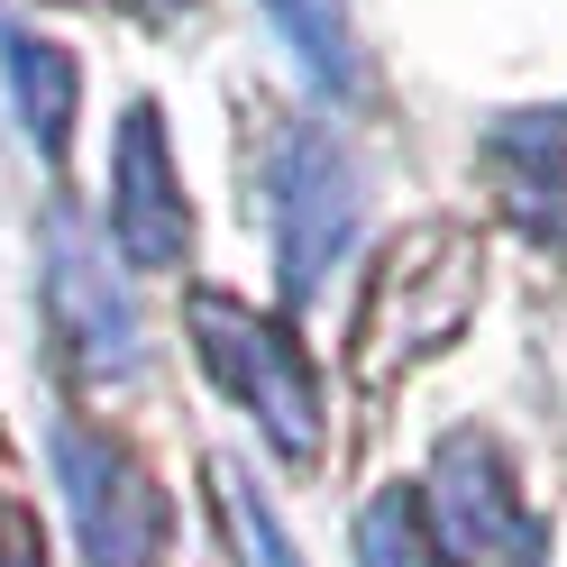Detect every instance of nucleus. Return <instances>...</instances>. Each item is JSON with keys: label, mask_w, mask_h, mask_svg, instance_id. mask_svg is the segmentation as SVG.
I'll use <instances>...</instances> for the list:
<instances>
[{"label": "nucleus", "mask_w": 567, "mask_h": 567, "mask_svg": "<svg viewBox=\"0 0 567 567\" xmlns=\"http://www.w3.org/2000/svg\"><path fill=\"white\" fill-rule=\"evenodd\" d=\"M440 567H540V513L522 504V476L504 440L449 431L431 457V485L412 494Z\"/></svg>", "instance_id": "7ed1b4c3"}, {"label": "nucleus", "mask_w": 567, "mask_h": 567, "mask_svg": "<svg viewBox=\"0 0 567 567\" xmlns=\"http://www.w3.org/2000/svg\"><path fill=\"white\" fill-rule=\"evenodd\" d=\"M358 549H367V567H431L421 504H412V494H375V513L358 522Z\"/></svg>", "instance_id": "9b49d317"}, {"label": "nucleus", "mask_w": 567, "mask_h": 567, "mask_svg": "<svg viewBox=\"0 0 567 567\" xmlns=\"http://www.w3.org/2000/svg\"><path fill=\"white\" fill-rule=\"evenodd\" d=\"M485 184L522 238L567 247V111H522L494 120L485 137Z\"/></svg>", "instance_id": "6e6552de"}, {"label": "nucleus", "mask_w": 567, "mask_h": 567, "mask_svg": "<svg viewBox=\"0 0 567 567\" xmlns=\"http://www.w3.org/2000/svg\"><path fill=\"white\" fill-rule=\"evenodd\" d=\"M184 330H193L202 375L220 384L247 421H257L284 467H321L330 403H321V367L302 358V339L284 330V321H266L257 302H238V293H193Z\"/></svg>", "instance_id": "f257e3e1"}, {"label": "nucleus", "mask_w": 567, "mask_h": 567, "mask_svg": "<svg viewBox=\"0 0 567 567\" xmlns=\"http://www.w3.org/2000/svg\"><path fill=\"white\" fill-rule=\"evenodd\" d=\"M55 467L74 494V530L92 567H156L165 549V485L147 476V457L111 440L101 421H64L55 431Z\"/></svg>", "instance_id": "39448f33"}, {"label": "nucleus", "mask_w": 567, "mask_h": 567, "mask_svg": "<svg viewBox=\"0 0 567 567\" xmlns=\"http://www.w3.org/2000/svg\"><path fill=\"white\" fill-rule=\"evenodd\" d=\"M0 567H47L38 522H28V513H10V522H0Z\"/></svg>", "instance_id": "ddd939ff"}, {"label": "nucleus", "mask_w": 567, "mask_h": 567, "mask_svg": "<svg viewBox=\"0 0 567 567\" xmlns=\"http://www.w3.org/2000/svg\"><path fill=\"white\" fill-rule=\"evenodd\" d=\"M47 293H55V330L83 358V375H128L137 367L128 284H120V266L101 257L74 220H55V238H47Z\"/></svg>", "instance_id": "0eeeda50"}, {"label": "nucleus", "mask_w": 567, "mask_h": 567, "mask_svg": "<svg viewBox=\"0 0 567 567\" xmlns=\"http://www.w3.org/2000/svg\"><path fill=\"white\" fill-rule=\"evenodd\" d=\"M0 74H10V101H19L28 137L55 156L64 128H74V111H83V64L55 38H38V28H10V38H0Z\"/></svg>", "instance_id": "1a4fd4ad"}, {"label": "nucleus", "mask_w": 567, "mask_h": 567, "mask_svg": "<svg viewBox=\"0 0 567 567\" xmlns=\"http://www.w3.org/2000/svg\"><path fill=\"white\" fill-rule=\"evenodd\" d=\"M275 19V38L293 47V64L321 92H358V28H348V0H257Z\"/></svg>", "instance_id": "9d476101"}, {"label": "nucleus", "mask_w": 567, "mask_h": 567, "mask_svg": "<svg viewBox=\"0 0 567 567\" xmlns=\"http://www.w3.org/2000/svg\"><path fill=\"white\" fill-rule=\"evenodd\" d=\"M266 220H275V275L284 293L311 302L330 284V266L358 238V174L321 128H275L266 156Z\"/></svg>", "instance_id": "20e7f679"}, {"label": "nucleus", "mask_w": 567, "mask_h": 567, "mask_svg": "<svg viewBox=\"0 0 567 567\" xmlns=\"http://www.w3.org/2000/svg\"><path fill=\"white\" fill-rule=\"evenodd\" d=\"M220 513L238 522V540H247V567H302L293 549H284V530H275V513L257 504V485H247L238 467H220Z\"/></svg>", "instance_id": "f8f14e48"}, {"label": "nucleus", "mask_w": 567, "mask_h": 567, "mask_svg": "<svg viewBox=\"0 0 567 567\" xmlns=\"http://www.w3.org/2000/svg\"><path fill=\"white\" fill-rule=\"evenodd\" d=\"M111 220H120V247L128 266H184L193 257V202H184V174H174V137H165V111L137 101L120 120V156H111Z\"/></svg>", "instance_id": "423d86ee"}, {"label": "nucleus", "mask_w": 567, "mask_h": 567, "mask_svg": "<svg viewBox=\"0 0 567 567\" xmlns=\"http://www.w3.org/2000/svg\"><path fill=\"white\" fill-rule=\"evenodd\" d=\"M476 293H485V257H476L467 229L431 220V229L394 238V257L375 266L367 311H358V375L367 384H403L412 367H431L440 348H457Z\"/></svg>", "instance_id": "f03ea898"}]
</instances>
